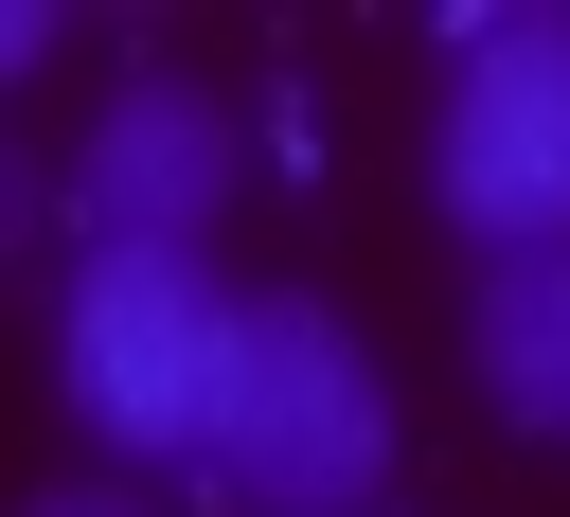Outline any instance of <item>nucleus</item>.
<instances>
[{
	"label": "nucleus",
	"mask_w": 570,
	"mask_h": 517,
	"mask_svg": "<svg viewBox=\"0 0 570 517\" xmlns=\"http://www.w3.org/2000/svg\"><path fill=\"white\" fill-rule=\"evenodd\" d=\"M463 374L517 446H570V250H499L463 303Z\"/></svg>",
	"instance_id": "39448f33"
},
{
	"label": "nucleus",
	"mask_w": 570,
	"mask_h": 517,
	"mask_svg": "<svg viewBox=\"0 0 570 517\" xmlns=\"http://www.w3.org/2000/svg\"><path fill=\"white\" fill-rule=\"evenodd\" d=\"M36 214H53V178H36V160H18V143H0V267H18V250H36Z\"/></svg>",
	"instance_id": "423d86ee"
},
{
	"label": "nucleus",
	"mask_w": 570,
	"mask_h": 517,
	"mask_svg": "<svg viewBox=\"0 0 570 517\" xmlns=\"http://www.w3.org/2000/svg\"><path fill=\"white\" fill-rule=\"evenodd\" d=\"M232 178H249V125H232L196 71H125V89L89 107L71 214H89V250H214Z\"/></svg>",
	"instance_id": "20e7f679"
},
{
	"label": "nucleus",
	"mask_w": 570,
	"mask_h": 517,
	"mask_svg": "<svg viewBox=\"0 0 570 517\" xmlns=\"http://www.w3.org/2000/svg\"><path fill=\"white\" fill-rule=\"evenodd\" d=\"M36 53H53V0H0V89H18Z\"/></svg>",
	"instance_id": "6e6552de"
},
{
	"label": "nucleus",
	"mask_w": 570,
	"mask_h": 517,
	"mask_svg": "<svg viewBox=\"0 0 570 517\" xmlns=\"http://www.w3.org/2000/svg\"><path fill=\"white\" fill-rule=\"evenodd\" d=\"M428 214L499 250H570V18H481L428 125Z\"/></svg>",
	"instance_id": "7ed1b4c3"
},
{
	"label": "nucleus",
	"mask_w": 570,
	"mask_h": 517,
	"mask_svg": "<svg viewBox=\"0 0 570 517\" xmlns=\"http://www.w3.org/2000/svg\"><path fill=\"white\" fill-rule=\"evenodd\" d=\"M214 481L267 517H356L392 481V374L321 285H232V374H214Z\"/></svg>",
	"instance_id": "f257e3e1"
},
{
	"label": "nucleus",
	"mask_w": 570,
	"mask_h": 517,
	"mask_svg": "<svg viewBox=\"0 0 570 517\" xmlns=\"http://www.w3.org/2000/svg\"><path fill=\"white\" fill-rule=\"evenodd\" d=\"M18 517H160L142 481H53V499H18Z\"/></svg>",
	"instance_id": "0eeeda50"
},
{
	"label": "nucleus",
	"mask_w": 570,
	"mask_h": 517,
	"mask_svg": "<svg viewBox=\"0 0 570 517\" xmlns=\"http://www.w3.org/2000/svg\"><path fill=\"white\" fill-rule=\"evenodd\" d=\"M214 374H232V285L214 250H89L53 303V392L125 464H214Z\"/></svg>",
	"instance_id": "f03ea898"
}]
</instances>
